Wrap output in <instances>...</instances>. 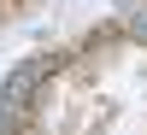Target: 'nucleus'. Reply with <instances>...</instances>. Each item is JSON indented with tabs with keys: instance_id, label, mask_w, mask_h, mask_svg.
I'll return each mask as SVG.
<instances>
[{
	"instance_id": "nucleus-1",
	"label": "nucleus",
	"mask_w": 147,
	"mask_h": 135,
	"mask_svg": "<svg viewBox=\"0 0 147 135\" xmlns=\"http://www.w3.org/2000/svg\"><path fill=\"white\" fill-rule=\"evenodd\" d=\"M35 71H41V65H18V71H12V77H6V106L30 94V82H35Z\"/></svg>"
}]
</instances>
